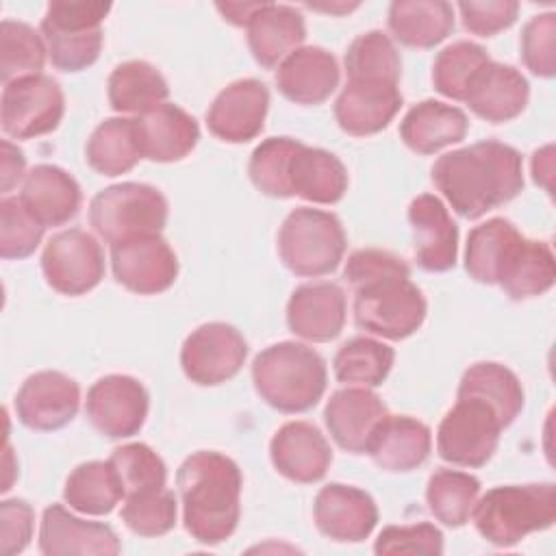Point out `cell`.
I'll list each match as a JSON object with an SVG mask.
<instances>
[{
	"label": "cell",
	"mask_w": 556,
	"mask_h": 556,
	"mask_svg": "<svg viewBox=\"0 0 556 556\" xmlns=\"http://www.w3.org/2000/svg\"><path fill=\"white\" fill-rule=\"evenodd\" d=\"M348 80L397 85L402 61L393 41L382 30L358 35L345 52Z\"/></svg>",
	"instance_id": "obj_40"
},
{
	"label": "cell",
	"mask_w": 556,
	"mask_h": 556,
	"mask_svg": "<svg viewBox=\"0 0 556 556\" xmlns=\"http://www.w3.org/2000/svg\"><path fill=\"white\" fill-rule=\"evenodd\" d=\"M530 87L519 70L489 61L471 80L465 100L467 106L491 124L515 119L528 104Z\"/></svg>",
	"instance_id": "obj_25"
},
{
	"label": "cell",
	"mask_w": 556,
	"mask_h": 556,
	"mask_svg": "<svg viewBox=\"0 0 556 556\" xmlns=\"http://www.w3.org/2000/svg\"><path fill=\"white\" fill-rule=\"evenodd\" d=\"M298 146L300 141L291 137H269L254 148L248 174L261 193L271 198H291L289 165Z\"/></svg>",
	"instance_id": "obj_44"
},
{
	"label": "cell",
	"mask_w": 556,
	"mask_h": 556,
	"mask_svg": "<svg viewBox=\"0 0 556 556\" xmlns=\"http://www.w3.org/2000/svg\"><path fill=\"white\" fill-rule=\"evenodd\" d=\"M345 280L354 289L356 326L400 341L417 332L426 319V298L410 282L408 265L387 250H356L350 254Z\"/></svg>",
	"instance_id": "obj_1"
},
{
	"label": "cell",
	"mask_w": 556,
	"mask_h": 556,
	"mask_svg": "<svg viewBox=\"0 0 556 556\" xmlns=\"http://www.w3.org/2000/svg\"><path fill=\"white\" fill-rule=\"evenodd\" d=\"M150 408L146 387L124 374H111L91 384L85 413L93 428L109 439H126L141 430Z\"/></svg>",
	"instance_id": "obj_14"
},
{
	"label": "cell",
	"mask_w": 556,
	"mask_h": 556,
	"mask_svg": "<svg viewBox=\"0 0 556 556\" xmlns=\"http://www.w3.org/2000/svg\"><path fill=\"white\" fill-rule=\"evenodd\" d=\"M554 148L545 146L532 154V178L545 191H552V172H554Z\"/></svg>",
	"instance_id": "obj_53"
},
{
	"label": "cell",
	"mask_w": 556,
	"mask_h": 556,
	"mask_svg": "<svg viewBox=\"0 0 556 556\" xmlns=\"http://www.w3.org/2000/svg\"><path fill=\"white\" fill-rule=\"evenodd\" d=\"M267 109V87L256 78H241L215 96L206 111V126L222 141L245 143L263 130Z\"/></svg>",
	"instance_id": "obj_16"
},
{
	"label": "cell",
	"mask_w": 556,
	"mask_h": 556,
	"mask_svg": "<svg viewBox=\"0 0 556 556\" xmlns=\"http://www.w3.org/2000/svg\"><path fill=\"white\" fill-rule=\"evenodd\" d=\"M137 141L143 159L174 163L185 159L200 139V126L178 104L163 102L156 109L135 117Z\"/></svg>",
	"instance_id": "obj_23"
},
{
	"label": "cell",
	"mask_w": 556,
	"mask_h": 556,
	"mask_svg": "<svg viewBox=\"0 0 556 556\" xmlns=\"http://www.w3.org/2000/svg\"><path fill=\"white\" fill-rule=\"evenodd\" d=\"M389 30L408 48H434L454 28V7L443 0H397L389 7Z\"/></svg>",
	"instance_id": "obj_33"
},
{
	"label": "cell",
	"mask_w": 556,
	"mask_h": 556,
	"mask_svg": "<svg viewBox=\"0 0 556 556\" xmlns=\"http://www.w3.org/2000/svg\"><path fill=\"white\" fill-rule=\"evenodd\" d=\"M124 497L122 480L111 460L78 465L65 480L63 500L85 515H109Z\"/></svg>",
	"instance_id": "obj_37"
},
{
	"label": "cell",
	"mask_w": 556,
	"mask_h": 556,
	"mask_svg": "<svg viewBox=\"0 0 556 556\" xmlns=\"http://www.w3.org/2000/svg\"><path fill=\"white\" fill-rule=\"evenodd\" d=\"M311 9H317V11H330V13H343V11H352V9H356L358 4H330V7H326V4H308Z\"/></svg>",
	"instance_id": "obj_55"
},
{
	"label": "cell",
	"mask_w": 556,
	"mask_h": 556,
	"mask_svg": "<svg viewBox=\"0 0 556 556\" xmlns=\"http://www.w3.org/2000/svg\"><path fill=\"white\" fill-rule=\"evenodd\" d=\"M35 513L24 500H4L0 504V547L4 556L20 554L33 536Z\"/></svg>",
	"instance_id": "obj_51"
},
{
	"label": "cell",
	"mask_w": 556,
	"mask_h": 556,
	"mask_svg": "<svg viewBox=\"0 0 556 556\" xmlns=\"http://www.w3.org/2000/svg\"><path fill=\"white\" fill-rule=\"evenodd\" d=\"M185 530L204 545L226 541L241 515V469L219 452L200 450L187 456L176 473Z\"/></svg>",
	"instance_id": "obj_3"
},
{
	"label": "cell",
	"mask_w": 556,
	"mask_h": 556,
	"mask_svg": "<svg viewBox=\"0 0 556 556\" xmlns=\"http://www.w3.org/2000/svg\"><path fill=\"white\" fill-rule=\"evenodd\" d=\"M432 182L460 217L478 219L523 189L521 154L500 141L452 150L432 165Z\"/></svg>",
	"instance_id": "obj_2"
},
{
	"label": "cell",
	"mask_w": 556,
	"mask_h": 556,
	"mask_svg": "<svg viewBox=\"0 0 556 556\" xmlns=\"http://www.w3.org/2000/svg\"><path fill=\"white\" fill-rule=\"evenodd\" d=\"M109 2H50L41 20V37L52 65L61 72H80L96 63L102 48V22Z\"/></svg>",
	"instance_id": "obj_7"
},
{
	"label": "cell",
	"mask_w": 556,
	"mask_h": 556,
	"mask_svg": "<svg viewBox=\"0 0 556 556\" xmlns=\"http://www.w3.org/2000/svg\"><path fill=\"white\" fill-rule=\"evenodd\" d=\"M478 495L480 480L471 473L454 469L434 471L426 486L430 513L447 528H460L469 521Z\"/></svg>",
	"instance_id": "obj_38"
},
{
	"label": "cell",
	"mask_w": 556,
	"mask_h": 556,
	"mask_svg": "<svg viewBox=\"0 0 556 556\" xmlns=\"http://www.w3.org/2000/svg\"><path fill=\"white\" fill-rule=\"evenodd\" d=\"M89 224L111 245L139 235H159L167 224V200L156 187L119 182L93 195Z\"/></svg>",
	"instance_id": "obj_8"
},
{
	"label": "cell",
	"mask_w": 556,
	"mask_h": 556,
	"mask_svg": "<svg viewBox=\"0 0 556 556\" xmlns=\"http://www.w3.org/2000/svg\"><path fill=\"white\" fill-rule=\"evenodd\" d=\"M109 460L122 480L124 497L165 489V482H167L165 463L146 443H128V445L115 447Z\"/></svg>",
	"instance_id": "obj_45"
},
{
	"label": "cell",
	"mask_w": 556,
	"mask_h": 556,
	"mask_svg": "<svg viewBox=\"0 0 556 556\" xmlns=\"http://www.w3.org/2000/svg\"><path fill=\"white\" fill-rule=\"evenodd\" d=\"M458 397L482 400L497 413L504 428L510 426L523 408V387L519 378L500 363H476L465 369Z\"/></svg>",
	"instance_id": "obj_35"
},
{
	"label": "cell",
	"mask_w": 556,
	"mask_h": 556,
	"mask_svg": "<svg viewBox=\"0 0 556 556\" xmlns=\"http://www.w3.org/2000/svg\"><path fill=\"white\" fill-rule=\"evenodd\" d=\"M345 308V293L339 285L306 282L300 285L287 302V324L293 334L324 343L341 334Z\"/></svg>",
	"instance_id": "obj_20"
},
{
	"label": "cell",
	"mask_w": 556,
	"mask_h": 556,
	"mask_svg": "<svg viewBox=\"0 0 556 556\" xmlns=\"http://www.w3.org/2000/svg\"><path fill=\"white\" fill-rule=\"evenodd\" d=\"M393 358L395 352L387 343L369 337H354L339 348L332 365L339 382L371 389L387 380Z\"/></svg>",
	"instance_id": "obj_39"
},
{
	"label": "cell",
	"mask_w": 556,
	"mask_h": 556,
	"mask_svg": "<svg viewBox=\"0 0 556 556\" xmlns=\"http://www.w3.org/2000/svg\"><path fill=\"white\" fill-rule=\"evenodd\" d=\"M245 28L250 52L263 67L282 63L306 37L302 13L289 4L263 2Z\"/></svg>",
	"instance_id": "obj_30"
},
{
	"label": "cell",
	"mask_w": 556,
	"mask_h": 556,
	"mask_svg": "<svg viewBox=\"0 0 556 556\" xmlns=\"http://www.w3.org/2000/svg\"><path fill=\"white\" fill-rule=\"evenodd\" d=\"M519 235V230L504 217L486 219L476 226L467 237L465 248V269L467 274L482 285H495L497 271L508 250L510 241Z\"/></svg>",
	"instance_id": "obj_41"
},
{
	"label": "cell",
	"mask_w": 556,
	"mask_h": 556,
	"mask_svg": "<svg viewBox=\"0 0 556 556\" xmlns=\"http://www.w3.org/2000/svg\"><path fill=\"white\" fill-rule=\"evenodd\" d=\"M122 545L111 526L74 517L65 506L52 504L41 515L39 552L46 556L67 554H119Z\"/></svg>",
	"instance_id": "obj_21"
},
{
	"label": "cell",
	"mask_w": 556,
	"mask_h": 556,
	"mask_svg": "<svg viewBox=\"0 0 556 556\" xmlns=\"http://www.w3.org/2000/svg\"><path fill=\"white\" fill-rule=\"evenodd\" d=\"M256 393L280 413L311 410L324 395L328 371L308 345L282 341L265 348L252 363Z\"/></svg>",
	"instance_id": "obj_4"
},
{
	"label": "cell",
	"mask_w": 556,
	"mask_h": 556,
	"mask_svg": "<svg viewBox=\"0 0 556 556\" xmlns=\"http://www.w3.org/2000/svg\"><path fill=\"white\" fill-rule=\"evenodd\" d=\"M291 195L317 204H334L348 191V169L328 150L300 143L289 165Z\"/></svg>",
	"instance_id": "obj_32"
},
{
	"label": "cell",
	"mask_w": 556,
	"mask_h": 556,
	"mask_svg": "<svg viewBox=\"0 0 556 556\" xmlns=\"http://www.w3.org/2000/svg\"><path fill=\"white\" fill-rule=\"evenodd\" d=\"M400 106L397 85L348 80L334 102V119L348 135L367 137L384 130Z\"/></svg>",
	"instance_id": "obj_24"
},
{
	"label": "cell",
	"mask_w": 556,
	"mask_h": 556,
	"mask_svg": "<svg viewBox=\"0 0 556 556\" xmlns=\"http://www.w3.org/2000/svg\"><path fill=\"white\" fill-rule=\"evenodd\" d=\"M106 93L117 113L143 115L167 100L169 87L154 65L146 61H126L111 72Z\"/></svg>",
	"instance_id": "obj_34"
},
{
	"label": "cell",
	"mask_w": 556,
	"mask_h": 556,
	"mask_svg": "<svg viewBox=\"0 0 556 556\" xmlns=\"http://www.w3.org/2000/svg\"><path fill=\"white\" fill-rule=\"evenodd\" d=\"M432 450L430 428L408 415H384L376 426L367 454L384 471H410L426 463Z\"/></svg>",
	"instance_id": "obj_27"
},
{
	"label": "cell",
	"mask_w": 556,
	"mask_h": 556,
	"mask_svg": "<svg viewBox=\"0 0 556 556\" xmlns=\"http://www.w3.org/2000/svg\"><path fill=\"white\" fill-rule=\"evenodd\" d=\"M276 85L295 104H321L339 85L337 59L319 46L298 48L278 65Z\"/></svg>",
	"instance_id": "obj_26"
},
{
	"label": "cell",
	"mask_w": 556,
	"mask_h": 556,
	"mask_svg": "<svg viewBox=\"0 0 556 556\" xmlns=\"http://www.w3.org/2000/svg\"><path fill=\"white\" fill-rule=\"evenodd\" d=\"M504 430L497 413L476 397H458L437 430V452L458 467H482Z\"/></svg>",
	"instance_id": "obj_9"
},
{
	"label": "cell",
	"mask_w": 556,
	"mask_h": 556,
	"mask_svg": "<svg viewBox=\"0 0 556 556\" xmlns=\"http://www.w3.org/2000/svg\"><path fill=\"white\" fill-rule=\"evenodd\" d=\"M43 228L20 202V198H4L0 202V254L2 258H26L30 256L41 237Z\"/></svg>",
	"instance_id": "obj_47"
},
{
	"label": "cell",
	"mask_w": 556,
	"mask_h": 556,
	"mask_svg": "<svg viewBox=\"0 0 556 556\" xmlns=\"http://www.w3.org/2000/svg\"><path fill=\"white\" fill-rule=\"evenodd\" d=\"M489 54L473 41H456L443 48L432 63V83L439 93L452 100H465L473 76L489 63Z\"/></svg>",
	"instance_id": "obj_43"
},
{
	"label": "cell",
	"mask_w": 556,
	"mask_h": 556,
	"mask_svg": "<svg viewBox=\"0 0 556 556\" xmlns=\"http://www.w3.org/2000/svg\"><path fill=\"white\" fill-rule=\"evenodd\" d=\"M384 415L387 406L382 400L365 387L334 391L324 408V421L330 437L339 447L352 454L367 452L369 439Z\"/></svg>",
	"instance_id": "obj_22"
},
{
	"label": "cell",
	"mask_w": 556,
	"mask_h": 556,
	"mask_svg": "<svg viewBox=\"0 0 556 556\" xmlns=\"http://www.w3.org/2000/svg\"><path fill=\"white\" fill-rule=\"evenodd\" d=\"M0 172H2V191H11L22 178H26V159L17 146L11 141L2 139V161H0Z\"/></svg>",
	"instance_id": "obj_52"
},
{
	"label": "cell",
	"mask_w": 556,
	"mask_h": 556,
	"mask_svg": "<svg viewBox=\"0 0 556 556\" xmlns=\"http://www.w3.org/2000/svg\"><path fill=\"white\" fill-rule=\"evenodd\" d=\"M554 39H556V15L554 13H541L534 15L521 33V59L523 65L541 78H552L556 74V52H554Z\"/></svg>",
	"instance_id": "obj_48"
},
{
	"label": "cell",
	"mask_w": 556,
	"mask_h": 556,
	"mask_svg": "<svg viewBox=\"0 0 556 556\" xmlns=\"http://www.w3.org/2000/svg\"><path fill=\"white\" fill-rule=\"evenodd\" d=\"M408 222L417 265L426 271L452 269L458 256V228L445 204L432 193H421L408 206Z\"/></svg>",
	"instance_id": "obj_19"
},
{
	"label": "cell",
	"mask_w": 556,
	"mask_h": 556,
	"mask_svg": "<svg viewBox=\"0 0 556 556\" xmlns=\"http://www.w3.org/2000/svg\"><path fill=\"white\" fill-rule=\"evenodd\" d=\"M476 530L497 547H510L532 532L547 530L556 519V486L506 484L486 491L471 510Z\"/></svg>",
	"instance_id": "obj_5"
},
{
	"label": "cell",
	"mask_w": 556,
	"mask_h": 556,
	"mask_svg": "<svg viewBox=\"0 0 556 556\" xmlns=\"http://www.w3.org/2000/svg\"><path fill=\"white\" fill-rule=\"evenodd\" d=\"M463 26L478 37H493L495 33L515 24L519 4L515 0L458 2Z\"/></svg>",
	"instance_id": "obj_50"
},
{
	"label": "cell",
	"mask_w": 556,
	"mask_h": 556,
	"mask_svg": "<svg viewBox=\"0 0 556 556\" xmlns=\"http://www.w3.org/2000/svg\"><path fill=\"white\" fill-rule=\"evenodd\" d=\"M115 280L132 293L167 291L178 276L176 252L161 235H139L111 245Z\"/></svg>",
	"instance_id": "obj_13"
},
{
	"label": "cell",
	"mask_w": 556,
	"mask_h": 556,
	"mask_svg": "<svg viewBox=\"0 0 556 556\" xmlns=\"http://www.w3.org/2000/svg\"><path fill=\"white\" fill-rule=\"evenodd\" d=\"M467 115L452 104L424 100L415 104L400 124V137L417 154H434L465 139Z\"/></svg>",
	"instance_id": "obj_31"
},
{
	"label": "cell",
	"mask_w": 556,
	"mask_h": 556,
	"mask_svg": "<svg viewBox=\"0 0 556 556\" xmlns=\"http://www.w3.org/2000/svg\"><path fill=\"white\" fill-rule=\"evenodd\" d=\"M176 497L172 491H150L128 495L122 506V521L139 536H161L176 526Z\"/></svg>",
	"instance_id": "obj_46"
},
{
	"label": "cell",
	"mask_w": 556,
	"mask_h": 556,
	"mask_svg": "<svg viewBox=\"0 0 556 556\" xmlns=\"http://www.w3.org/2000/svg\"><path fill=\"white\" fill-rule=\"evenodd\" d=\"M80 404V389L76 380L61 371H37L28 376L17 395V419L30 430H59L70 424Z\"/></svg>",
	"instance_id": "obj_15"
},
{
	"label": "cell",
	"mask_w": 556,
	"mask_h": 556,
	"mask_svg": "<svg viewBox=\"0 0 556 556\" xmlns=\"http://www.w3.org/2000/svg\"><path fill=\"white\" fill-rule=\"evenodd\" d=\"M80 187L56 165H35L22 185L20 202L41 226H63L80 208Z\"/></svg>",
	"instance_id": "obj_28"
},
{
	"label": "cell",
	"mask_w": 556,
	"mask_h": 556,
	"mask_svg": "<svg viewBox=\"0 0 556 556\" xmlns=\"http://www.w3.org/2000/svg\"><path fill=\"white\" fill-rule=\"evenodd\" d=\"M313 515L321 534L345 543H358L367 539L378 523V508L374 497L363 489L339 482L319 489Z\"/></svg>",
	"instance_id": "obj_17"
},
{
	"label": "cell",
	"mask_w": 556,
	"mask_h": 556,
	"mask_svg": "<svg viewBox=\"0 0 556 556\" xmlns=\"http://www.w3.org/2000/svg\"><path fill=\"white\" fill-rule=\"evenodd\" d=\"M554 278L556 265L552 248L543 241L517 235L504 252L495 285H500L508 298L526 300L549 291Z\"/></svg>",
	"instance_id": "obj_29"
},
{
	"label": "cell",
	"mask_w": 556,
	"mask_h": 556,
	"mask_svg": "<svg viewBox=\"0 0 556 556\" xmlns=\"http://www.w3.org/2000/svg\"><path fill=\"white\" fill-rule=\"evenodd\" d=\"M376 554H426L437 556L443 552V534L432 523H415V526H387L376 543Z\"/></svg>",
	"instance_id": "obj_49"
},
{
	"label": "cell",
	"mask_w": 556,
	"mask_h": 556,
	"mask_svg": "<svg viewBox=\"0 0 556 556\" xmlns=\"http://www.w3.org/2000/svg\"><path fill=\"white\" fill-rule=\"evenodd\" d=\"M248 356V343L237 328L224 321L198 326L180 348L185 376L202 387L235 378Z\"/></svg>",
	"instance_id": "obj_12"
},
{
	"label": "cell",
	"mask_w": 556,
	"mask_h": 556,
	"mask_svg": "<svg viewBox=\"0 0 556 556\" xmlns=\"http://www.w3.org/2000/svg\"><path fill=\"white\" fill-rule=\"evenodd\" d=\"M65 111L59 83L46 74L11 80L2 89L0 122L2 130L15 139H33L52 132Z\"/></svg>",
	"instance_id": "obj_10"
},
{
	"label": "cell",
	"mask_w": 556,
	"mask_h": 556,
	"mask_svg": "<svg viewBox=\"0 0 556 556\" xmlns=\"http://www.w3.org/2000/svg\"><path fill=\"white\" fill-rule=\"evenodd\" d=\"M46 282L63 295H83L104 278V252L93 235L70 228L50 237L41 254Z\"/></svg>",
	"instance_id": "obj_11"
},
{
	"label": "cell",
	"mask_w": 556,
	"mask_h": 556,
	"mask_svg": "<svg viewBox=\"0 0 556 556\" xmlns=\"http://www.w3.org/2000/svg\"><path fill=\"white\" fill-rule=\"evenodd\" d=\"M269 458L280 476L300 484H311L326 476L332 463V450L317 426L308 421H289L271 437Z\"/></svg>",
	"instance_id": "obj_18"
},
{
	"label": "cell",
	"mask_w": 556,
	"mask_h": 556,
	"mask_svg": "<svg viewBox=\"0 0 556 556\" xmlns=\"http://www.w3.org/2000/svg\"><path fill=\"white\" fill-rule=\"evenodd\" d=\"M85 159L89 167L102 176H119L130 172L139 159H143L135 119L130 117H109L96 126L91 132Z\"/></svg>",
	"instance_id": "obj_36"
},
{
	"label": "cell",
	"mask_w": 556,
	"mask_h": 556,
	"mask_svg": "<svg viewBox=\"0 0 556 556\" xmlns=\"http://www.w3.org/2000/svg\"><path fill=\"white\" fill-rule=\"evenodd\" d=\"M263 2H228V4H217V11L224 15L226 22L235 26H248L254 13L261 9Z\"/></svg>",
	"instance_id": "obj_54"
},
{
	"label": "cell",
	"mask_w": 556,
	"mask_h": 556,
	"mask_svg": "<svg viewBox=\"0 0 556 556\" xmlns=\"http://www.w3.org/2000/svg\"><path fill=\"white\" fill-rule=\"evenodd\" d=\"M343 252L345 232L337 215L298 206L285 217L278 232V254L295 276H326L339 267Z\"/></svg>",
	"instance_id": "obj_6"
},
{
	"label": "cell",
	"mask_w": 556,
	"mask_h": 556,
	"mask_svg": "<svg viewBox=\"0 0 556 556\" xmlns=\"http://www.w3.org/2000/svg\"><path fill=\"white\" fill-rule=\"evenodd\" d=\"M46 41L28 24L4 20L0 26V78L11 83L24 76L41 74L46 65Z\"/></svg>",
	"instance_id": "obj_42"
}]
</instances>
